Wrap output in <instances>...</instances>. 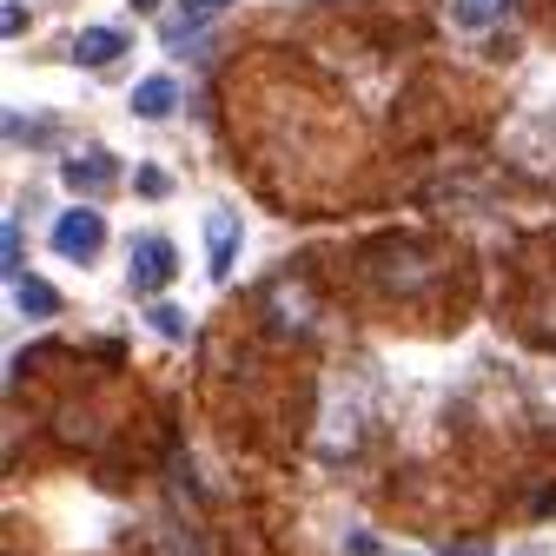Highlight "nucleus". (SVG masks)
I'll use <instances>...</instances> for the list:
<instances>
[{
  "label": "nucleus",
  "mask_w": 556,
  "mask_h": 556,
  "mask_svg": "<svg viewBox=\"0 0 556 556\" xmlns=\"http://www.w3.org/2000/svg\"><path fill=\"white\" fill-rule=\"evenodd\" d=\"M100 245H106V219L93 213V205H74V213H60V219H53V252H60V258L93 265Z\"/></svg>",
  "instance_id": "1"
},
{
  "label": "nucleus",
  "mask_w": 556,
  "mask_h": 556,
  "mask_svg": "<svg viewBox=\"0 0 556 556\" xmlns=\"http://www.w3.org/2000/svg\"><path fill=\"white\" fill-rule=\"evenodd\" d=\"M173 265H179V252H173V239H139L132 245V265H126V278H132V292H166L173 286Z\"/></svg>",
  "instance_id": "2"
},
{
  "label": "nucleus",
  "mask_w": 556,
  "mask_h": 556,
  "mask_svg": "<svg viewBox=\"0 0 556 556\" xmlns=\"http://www.w3.org/2000/svg\"><path fill=\"white\" fill-rule=\"evenodd\" d=\"M232 252H239V219L226 205H213V213H205V271L232 278Z\"/></svg>",
  "instance_id": "3"
},
{
  "label": "nucleus",
  "mask_w": 556,
  "mask_h": 556,
  "mask_svg": "<svg viewBox=\"0 0 556 556\" xmlns=\"http://www.w3.org/2000/svg\"><path fill=\"white\" fill-rule=\"evenodd\" d=\"M113 173H119V166H113V153H74V160L60 166V179L74 186V192H106V186H113Z\"/></svg>",
  "instance_id": "4"
},
{
  "label": "nucleus",
  "mask_w": 556,
  "mask_h": 556,
  "mask_svg": "<svg viewBox=\"0 0 556 556\" xmlns=\"http://www.w3.org/2000/svg\"><path fill=\"white\" fill-rule=\"evenodd\" d=\"M173 106H179V87H173L166 74H153V80L132 87V113H139V119H173Z\"/></svg>",
  "instance_id": "5"
},
{
  "label": "nucleus",
  "mask_w": 556,
  "mask_h": 556,
  "mask_svg": "<svg viewBox=\"0 0 556 556\" xmlns=\"http://www.w3.org/2000/svg\"><path fill=\"white\" fill-rule=\"evenodd\" d=\"M119 53H126V34H119V27H87V34L74 40V60H80V66H113Z\"/></svg>",
  "instance_id": "6"
},
{
  "label": "nucleus",
  "mask_w": 556,
  "mask_h": 556,
  "mask_svg": "<svg viewBox=\"0 0 556 556\" xmlns=\"http://www.w3.org/2000/svg\"><path fill=\"white\" fill-rule=\"evenodd\" d=\"M14 305H21L27 318H53V312H60V292L47 286V278H14Z\"/></svg>",
  "instance_id": "7"
},
{
  "label": "nucleus",
  "mask_w": 556,
  "mask_h": 556,
  "mask_svg": "<svg viewBox=\"0 0 556 556\" xmlns=\"http://www.w3.org/2000/svg\"><path fill=\"white\" fill-rule=\"evenodd\" d=\"M497 8H504V0H457V21H470V27H477V21H491Z\"/></svg>",
  "instance_id": "8"
},
{
  "label": "nucleus",
  "mask_w": 556,
  "mask_h": 556,
  "mask_svg": "<svg viewBox=\"0 0 556 556\" xmlns=\"http://www.w3.org/2000/svg\"><path fill=\"white\" fill-rule=\"evenodd\" d=\"M232 8V0H179V14L186 21H205V14H226Z\"/></svg>",
  "instance_id": "9"
},
{
  "label": "nucleus",
  "mask_w": 556,
  "mask_h": 556,
  "mask_svg": "<svg viewBox=\"0 0 556 556\" xmlns=\"http://www.w3.org/2000/svg\"><path fill=\"white\" fill-rule=\"evenodd\" d=\"M0 258H8V271H21V226L8 219V232H0Z\"/></svg>",
  "instance_id": "10"
},
{
  "label": "nucleus",
  "mask_w": 556,
  "mask_h": 556,
  "mask_svg": "<svg viewBox=\"0 0 556 556\" xmlns=\"http://www.w3.org/2000/svg\"><path fill=\"white\" fill-rule=\"evenodd\" d=\"M153 325H160V331H166V338H186V318H179V312H173V305H153Z\"/></svg>",
  "instance_id": "11"
},
{
  "label": "nucleus",
  "mask_w": 556,
  "mask_h": 556,
  "mask_svg": "<svg viewBox=\"0 0 556 556\" xmlns=\"http://www.w3.org/2000/svg\"><path fill=\"white\" fill-rule=\"evenodd\" d=\"M139 192H147V199H166V173H160V166H139Z\"/></svg>",
  "instance_id": "12"
}]
</instances>
